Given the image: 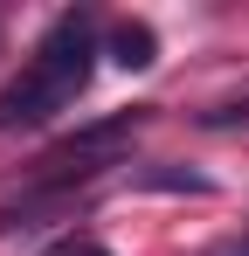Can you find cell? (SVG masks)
<instances>
[{
  "mask_svg": "<svg viewBox=\"0 0 249 256\" xmlns=\"http://www.w3.org/2000/svg\"><path fill=\"white\" fill-rule=\"evenodd\" d=\"M97 56H104V42H97V14H90V7L62 14V21L42 35V48L28 56V70L0 90V132L48 125L56 111H70L83 90H90V76H97Z\"/></svg>",
  "mask_w": 249,
  "mask_h": 256,
  "instance_id": "cell-1",
  "label": "cell"
},
{
  "mask_svg": "<svg viewBox=\"0 0 249 256\" xmlns=\"http://www.w3.org/2000/svg\"><path fill=\"white\" fill-rule=\"evenodd\" d=\"M146 132V111H118V118H104V125H83L70 132L62 146H48L42 152V180L48 187H70V180H90V173L118 166L124 152H132V138Z\"/></svg>",
  "mask_w": 249,
  "mask_h": 256,
  "instance_id": "cell-2",
  "label": "cell"
},
{
  "mask_svg": "<svg viewBox=\"0 0 249 256\" xmlns=\"http://www.w3.org/2000/svg\"><path fill=\"white\" fill-rule=\"evenodd\" d=\"M104 56H111L118 70H152V62H160V35H152L146 21H118L111 42H104Z\"/></svg>",
  "mask_w": 249,
  "mask_h": 256,
  "instance_id": "cell-3",
  "label": "cell"
},
{
  "mask_svg": "<svg viewBox=\"0 0 249 256\" xmlns=\"http://www.w3.org/2000/svg\"><path fill=\"white\" fill-rule=\"evenodd\" d=\"M132 187H152V194H214V180L194 166H132Z\"/></svg>",
  "mask_w": 249,
  "mask_h": 256,
  "instance_id": "cell-4",
  "label": "cell"
},
{
  "mask_svg": "<svg viewBox=\"0 0 249 256\" xmlns=\"http://www.w3.org/2000/svg\"><path fill=\"white\" fill-rule=\"evenodd\" d=\"M48 256H111V250H97V242H62V250H48Z\"/></svg>",
  "mask_w": 249,
  "mask_h": 256,
  "instance_id": "cell-5",
  "label": "cell"
},
{
  "mask_svg": "<svg viewBox=\"0 0 249 256\" xmlns=\"http://www.w3.org/2000/svg\"><path fill=\"white\" fill-rule=\"evenodd\" d=\"M208 256H249V242H214Z\"/></svg>",
  "mask_w": 249,
  "mask_h": 256,
  "instance_id": "cell-6",
  "label": "cell"
}]
</instances>
